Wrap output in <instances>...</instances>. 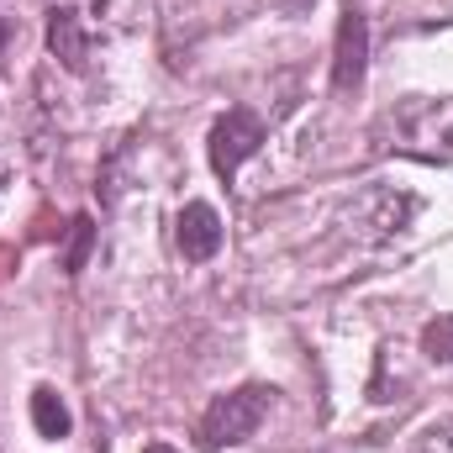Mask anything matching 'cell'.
Wrapping results in <instances>:
<instances>
[{
  "label": "cell",
  "instance_id": "cell-1",
  "mask_svg": "<svg viewBox=\"0 0 453 453\" xmlns=\"http://www.w3.org/2000/svg\"><path fill=\"white\" fill-rule=\"evenodd\" d=\"M269 401H274V390H269V385H237V390L217 395V401L206 406L201 427H196L201 449L222 453V449H232V443H248V438L258 433V422L269 417Z\"/></svg>",
  "mask_w": 453,
  "mask_h": 453
},
{
  "label": "cell",
  "instance_id": "cell-2",
  "mask_svg": "<svg viewBox=\"0 0 453 453\" xmlns=\"http://www.w3.org/2000/svg\"><path fill=\"white\" fill-rule=\"evenodd\" d=\"M264 148V121L248 111V106H232V111L211 127V142H206V153H211V169L222 174V180H232L253 153Z\"/></svg>",
  "mask_w": 453,
  "mask_h": 453
},
{
  "label": "cell",
  "instance_id": "cell-3",
  "mask_svg": "<svg viewBox=\"0 0 453 453\" xmlns=\"http://www.w3.org/2000/svg\"><path fill=\"white\" fill-rule=\"evenodd\" d=\"M364 69H369V21L358 5H342L338 16V48H333V85L342 96L364 85Z\"/></svg>",
  "mask_w": 453,
  "mask_h": 453
},
{
  "label": "cell",
  "instance_id": "cell-4",
  "mask_svg": "<svg viewBox=\"0 0 453 453\" xmlns=\"http://www.w3.org/2000/svg\"><path fill=\"white\" fill-rule=\"evenodd\" d=\"M48 48L69 74H85V64H90V21H85V11L53 5L48 11Z\"/></svg>",
  "mask_w": 453,
  "mask_h": 453
},
{
  "label": "cell",
  "instance_id": "cell-5",
  "mask_svg": "<svg viewBox=\"0 0 453 453\" xmlns=\"http://www.w3.org/2000/svg\"><path fill=\"white\" fill-rule=\"evenodd\" d=\"M174 242H180V253H185L190 264L217 258V248H222V217H217V206L190 201V206L180 211V222H174Z\"/></svg>",
  "mask_w": 453,
  "mask_h": 453
},
{
  "label": "cell",
  "instance_id": "cell-6",
  "mask_svg": "<svg viewBox=\"0 0 453 453\" xmlns=\"http://www.w3.org/2000/svg\"><path fill=\"white\" fill-rule=\"evenodd\" d=\"M32 427H37V438H69V406L53 385L32 390Z\"/></svg>",
  "mask_w": 453,
  "mask_h": 453
},
{
  "label": "cell",
  "instance_id": "cell-7",
  "mask_svg": "<svg viewBox=\"0 0 453 453\" xmlns=\"http://www.w3.org/2000/svg\"><path fill=\"white\" fill-rule=\"evenodd\" d=\"M90 248H96V222H90V217H74V222H69V248H64V274H69V280L85 269Z\"/></svg>",
  "mask_w": 453,
  "mask_h": 453
},
{
  "label": "cell",
  "instance_id": "cell-8",
  "mask_svg": "<svg viewBox=\"0 0 453 453\" xmlns=\"http://www.w3.org/2000/svg\"><path fill=\"white\" fill-rule=\"evenodd\" d=\"M422 353H427L433 364H453V311L449 317H433V322L422 327Z\"/></svg>",
  "mask_w": 453,
  "mask_h": 453
},
{
  "label": "cell",
  "instance_id": "cell-9",
  "mask_svg": "<svg viewBox=\"0 0 453 453\" xmlns=\"http://www.w3.org/2000/svg\"><path fill=\"white\" fill-rule=\"evenodd\" d=\"M142 453H174V449H169V443H148Z\"/></svg>",
  "mask_w": 453,
  "mask_h": 453
},
{
  "label": "cell",
  "instance_id": "cell-10",
  "mask_svg": "<svg viewBox=\"0 0 453 453\" xmlns=\"http://www.w3.org/2000/svg\"><path fill=\"white\" fill-rule=\"evenodd\" d=\"M5 32H11V27H5V16H0V48H5Z\"/></svg>",
  "mask_w": 453,
  "mask_h": 453
}]
</instances>
